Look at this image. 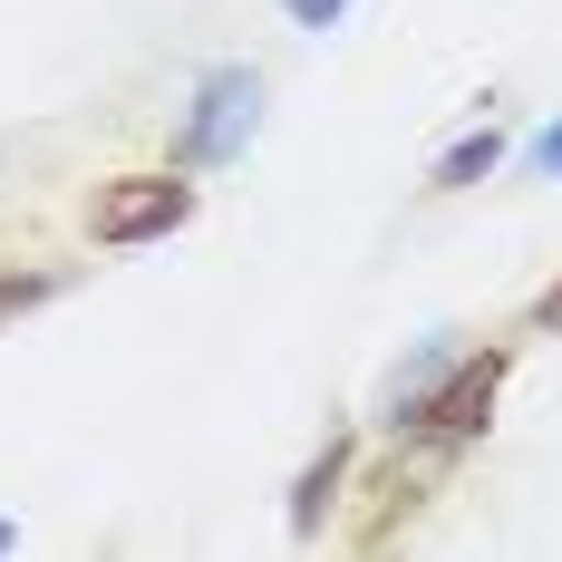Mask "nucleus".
<instances>
[{"mask_svg":"<svg viewBox=\"0 0 562 562\" xmlns=\"http://www.w3.org/2000/svg\"><path fill=\"white\" fill-rule=\"evenodd\" d=\"M533 321H543V330H562V281L543 291V301H533Z\"/></svg>","mask_w":562,"mask_h":562,"instance_id":"obj_9","label":"nucleus"},{"mask_svg":"<svg viewBox=\"0 0 562 562\" xmlns=\"http://www.w3.org/2000/svg\"><path fill=\"white\" fill-rule=\"evenodd\" d=\"M252 116H262V78L252 68H214L194 116H184V166H224L233 146L252 136Z\"/></svg>","mask_w":562,"mask_h":562,"instance_id":"obj_3","label":"nucleus"},{"mask_svg":"<svg viewBox=\"0 0 562 562\" xmlns=\"http://www.w3.org/2000/svg\"><path fill=\"white\" fill-rule=\"evenodd\" d=\"M339 485H349V447H339V437H330V447L311 456V475H301V495H291V533H301V543H311V533L330 524Z\"/></svg>","mask_w":562,"mask_h":562,"instance_id":"obj_4","label":"nucleus"},{"mask_svg":"<svg viewBox=\"0 0 562 562\" xmlns=\"http://www.w3.org/2000/svg\"><path fill=\"white\" fill-rule=\"evenodd\" d=\"M533 166H543V175H562V126H543V136H533Z\"/></svg>","mask_w":562,"mask_h":562,"instance_id":"obj_8","label":"nucleus"},{"mask_svg":"<svg viewBox=\"0 0 562 562\" xmlns=\"http://www.w3.org/2000/svg\"><path fill=\"white\" fill-rule=\"evenodd\" d=\"M291 10H301V20H330V10H339V0H291Z\"/></svg>","mask_w":562,"mask_h":562,"instance_id":"obj_10","label":"nucleus"},{"mask_svg":"<svg viewBox=\"0 0 562 562\" xmlns=\"http://www.w3.org/2000/svg\"><path fill=\"white\" fill-rule=\"evenodd\" d=\"M49 291H58L49 272H0V321H10V311H40Z\"/></svg>","mask_w":562,"mask_h":562,"instance_id":"obj_7","label":"nucleus"},{"mask_svg":"<svg viewBox=\"0 0 562 562\" xmlns=\"http://www.w3.org/2000/svg\"><path fill=\"white\" fill-rule=\"evenodd\" d=\"M379 495H389V505H407V514H417V495H427V485H417L407 465H389V475H379ZM359 543H389V514H379V524H369Z\"/></svg>","mask_w":562,"mask_h":562,"instance_id":"obj_6","label":"nucleus"},{"mask_svg":"<svg viewBox=\"0 0 562 562\" xmlns=\"http://www.w3.org/2000/svg\"><path fill=\"white\" fill-rule=\"evenodd\" d=\"M495 166H505V136H495V126H475V136H456V146H447L437 184H447V194H465V184H485Z\"/></svg>","mask_w":562,"mask_h":562,"instance_id":"obj_5","label":"nucleus"},{"mask_svg":"<svg viewBox=\"0 0 562 562\" xmlns=\"http://www.w3.org/2000/svg\"><path fill=\"white\" fill-rule=\"evenodd\" d=\"M194 214V184L175 166H156V175H108L98 184V204H88V233L98 243H156V233H175Z\"/></svg>","mask_w":562,"mask_h":562,"instance_id":"obj_2","label":"nucleus"},{"mask_svg":"<svg viewBox=\"0 0 562 562\" xmlns=\"http://www.w3.org/2000/svg\"><path fill=\"white\" fill-rule=\"evenodd\" d=\"M505 369H514L505 349L456 359L427 397H407V407H397V427H417L427 447H465V437H485V417H495V397H505Z\"/></svg>","mask_w":562,"mask_h":562,"instance_id":"obj_1","label":"nucleus"},{"mask_svg":"<svg viewBox=\"0 0 562 562\" xmlns=\"http://www.w3.org/2000/svg\"><path fill=\"white\" fill-rule=\"evenodd\" d=\"M10 543H20V533H10V524H0V553H10Z\"/></svg>","mask_w":562,"mask_h":562,"instance_id":"obj_11","label":"nucleus"}]
</instances>
